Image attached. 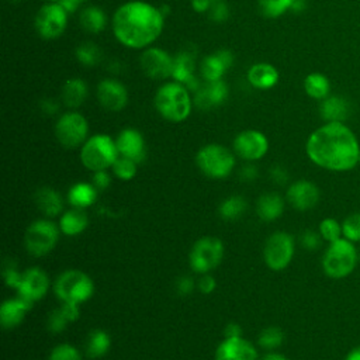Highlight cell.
Instances as JSON below:
<instances>
[{
  "label": "cell",
  "instance_id": "obj_1",
  "mask_svg": "<svg viewBox=\"0 0 360 360\" xmlns=\"http://www.w3.org/2000/svg\"><path fill=\"white\" fill-rule=\"evenodd\" d=\"M307 156L316 166L330 172H349L359 163L360 145L343 122H326L307 139Z\"/></svg>",
  "mask_w": 360,
  "mask_h": 360
},
{
  "label": "cell",
  "instance_id": "obj_2",
  "mask_svg": "<svg viewBox=\"0 0 360 360\" xmlns=\"http://www.w3.org/2000/svg\"><path fill=\"white\" fill-rule=\"evenodd\" d=\"M165 15L160 8L131 0L121 4L112 15V32L120 44L131 49H142L153 44L162 34Z\"/></svg>",
  "mask_w": 360,
  "mask_h": 360
},
{
  "label": "cell",
  "instance_id": "obj_3",
  "mask_svg": "<svg viewBox=\"0 0 360 360\" xmlns=\"http://www.w3.org/2000/svg\"><path fill=\"white\" fill-rule=\"evenodd\" d=\"M190 90L173 80L162 84L153 98L156 111L170 122H181L191 112Z\"/></svg>",
  "mask_w": 360,
  "mask_h": 360
},
{
  "label": "cell",
  "instance_id": "obj_4",
  "mask_svg": "<svg viewBox=\"0 0 360 360\" xmlns=\"http://www.w3.org/2000/svg\"><path fill=\"white\" fill-rule=\"evenodd\" d=\"M359 263V250L356 243L346 238H339L328 243L322 256V270L333 280H340L353 273Z\"/></svg>",
  "mask_w": 360,
  "mask_h": 360
},
{
  "label": "cell",
  "instance_id": "obj_5",
  "mask_svg": "<svg viewBox=\"0 0 360 360\" xmlns=\"http://www.w3.org/2000/svg\"><path fill=\"white\" fill-rule=\"evenodd\" d=\"M120 156L115 141L107 134H96L82 145L80 160L91 172L107 170Z\"/></svg>",
  "mask_w": 360,
  "mask_h": 360
},
{
  "label": "cell",
  "instance_id": "obj_6",
  "mask_svg": "<svg viewBox=\"0 0 360 360\" xmlns=\"http://www.w3.org/2000/svg\"><path fill=\"white\" fill-rule=\"evenodd\" d=\"M53 291L63 304L80 305L94 292L93 280L80 270H66L55 280Z\"/></svg>",
  "mask_w": 360,
  "mask_h": 360
},
{
  "label": "cell",
  "instance_id": "obj_7",
  "mask_svg": "<svg viewBox=\"0 0 360 360\" xmlns=\"http://www.w3.org/2000/svg\"><path fill=\"white\" fill-rule=\"evenodd\" d=\"M198 169L210 179H225L235 167V155L218 143L202 146L195 156Z\"/></svg>",
  "mask_w": 360,
  "mask_h": 360
},
{
  "label": "cell",
  "instance_id": "obj_8",
  "mask_svg": "<svg viewBox=\"0 0 360 360\" xmlns=\"http://www.w3.org/2000/svg\"><path fill=\"white\" fill-rule=\"evenodd\" d=\"M59 232V225L51 219L34 221L25 231L24 246L31 256L42 257L56 246Z\"/></svg>",
  "mask_w": 360,
  "mask_h": 360
},
{
  "label": "cell",
  "instance_id": "obj_9",
  "mask_svg": "<svg viewBox=\"0 0 360 360\" xmlns=\"http://www.w3.org/2000/svg\"><path fill=\"white\" fill-rule=\"evenodd\" d=\"M224 257V243L214 236L200 238L191 248L188 263L194 273L207 274L217 269Z\"/></svg>",
  "mask_w": 360,
  "mask_h": 360
},
{
  "label": "cell",
  "instance_id": "obj_10",
  "mask_svg": "<svg viewBox=\"0 0 360 360\" xmlns=\"http://www.w3.org/2000/svg\"><path fill=\"white\" fill-rule=\"evenodd\" d=\"M87 120L77 111H68L62 114L55 124V136L58 142L68 149L82 146L87 141Z\"/></svg>",
  "mask_w": 360,
  "mask_h": 360
},
{
  "label": "cell",
  "instance_id": "obj_11",
  "mask_svg": "<svg viewBox=\"0 0 360 360\" xmlns=\"http://www.w3.org/2000/svg\"><path fill=\"white\" fill-rule=\"evenodd\" d=\"M295 252V242L294 238L283 231L274 232L270 235L264 243L263 257L264 263L269 269L274 271L284 270L288 267L294 257Z\"/></svg>",
  "mask_w": 360,
  "mask_h": 360
},
{
  "label": "cell",
  "instance_id": "obj_12",
  "mask_svg": "<svg viewBox=\"0 0 360 360\" xmlns=\"http://www.w3.org/2000/svg\"><path fill=\"white\" fill-rule=\"evenodd\" d=\"M68 11L56 1H48L37 11L34 25L44 39H55L63 34L68 25Z\"/></svg>",
  "mask_w": 360,
  "mask_h": 360
},
{
  "label": "cell",
  "instance_id": "obj_13",
  "mask_svg": "<svg viewBox=\"0 0 360 360\" xmlns=\"http://www.w3.org/2000/svg\"><path fill=\"white\" fill-rule=\"evenodd\" d=\"M269 150V141L264 134L256 129H245L233 139V152L243 160L255 162Z\"/></svg>",
  "mask_w": 360,
  "mask_h": 360
},
{
  "label": "cell",
  "instance_id": "obj_14",
  "mask_svg": "<svg viewBox=\"0 0 360 360\" xmlns=\"http://www.w3.org/2000/svg\"><path fill=\"white\" fill-rule=\"evenodd\" d=\"M143 73L153 80H163L172 76L173 58L160 48H146L139 58Z\"/></svg>",
  "mask_w": 360,
  "mask_h": 360
},
{
  "label": "cell",
  "instance_id": "obj_15",
  "mask_svg": "<svg viewBox=\"0 0 360 360\" xmlns=\"http://www.w3.org/2000/svg\"><path fill=\"white\" fill-rule=\"evenodd\" d=\"M96 94L100 105L112 112L121 111L128 103L127 87L115 79L107 77L98 82Z\"/></svg>",
  "mask_w": 360,
  "mask_h": 360
},
{
  "label": "cell",
  "instance_id": "obj_16",
  "mask_svg": "<svg viewBox=\"0 0 360 360\" xmlns=\"http://www.w3.org/2000/svg\"><path fill=\"white\" fill-rule=\"evenodd\" d=\"M285 198L297 211H309L319 202L321 191L314 181L297 180L287 188Z\"/></svg>",
  "mask_w": 360,
  "mask_h": 360
},
{
  "label": "cell",
  "instance_id": "obj_17",
  "mask_svg": "<svg viewBox=\"0 0 360 360\" xmlns=\"http://www.w3.org/2000/svg\"><path fill=\"white\" fill-rule=\"evenodd\" d=\"M48 288H49L48 274L38 267H31L22 273L21 281L15 290L18 291V297L32 304L39 301L46 294Z\"/></svg>",
  "mask_w": 360,
  "mask_h": 360
},
{
  "label": "cell",
  "instance_id": "obj_18",
  "mask_svg": "<svg viewBox=\"0 0 360 360\" xmlns=\"http://www.w3.org/2000/svg\"><path fill=\"white\" fill-rule=\"evenodd\" d=\"M215 360H257V350L242 336L225 338L215 350Z\"/></svg>",
  "mask_w": 360,
  "mask_h": 360
},
{
  "label": "cell",
  "instance_id": "obj_19",
  "mask_svg": "<svg viewBox=\"0 0 360 360\" xmlns=\"http://www.w3.org/2000/svg\"><path fill=\"white\" fill-rule=\"evenodd\" d=\"M117 149L120 156L132 159L136 163H141L146 158V149H145V141L142 134L135 128H125L122 129L117 139Z\"/></svg>",
  "mask_w": 360,
  "mask_h": 360
},
{
  "label": "cell",
  "instance_id": "obj_20",
  "mask_svg": "<svg viewBox=\"0 0 360 360\" xmlns=\"http://www.w3.org/2000/svg\"><path fill=\"white\" fill-rule=\"evenodd\" d=\"M232 63H233L232 52L228 49H219L215 53L204 56L200 65V72L205 82L221 80Z\"/></svg>",
  "mask_w": 360,
  "mask_h": 360
},
{
  "label": "cell",
  "instance_id": "obj_21",
  "mask_svg": "<svg viewBox=\"0 0 360 360\" xmlns=\"http://www.w3.org/2000/svg\"><path fill=\"white\" fill-rule=\"evenodd\" d=\"M176 82L184 84L188 90L197 91L200 89L198 82L194 76V58L190 52L183 51L173 58V69L172 76Z\"/></svg>",
  "mask_w": 360,
  "mask_h": 360
},
{
  "label": "cell",
  "instance_id": "obj_22",
  "mask_svg": "<svg viewBox=\"0 0 360 360\" xmlns=\"http://www.w3.org/2000/svg\"><path fill=\"white\" fill-rule=\"evenodd\" d=\"M228 97V86L226 83L221 80L215 82H207L204 87H200L195 91L194 103L198 108L208 110L211 107L221 105Z\"/></svg>",
  "mask_w": 360,
  "mask_h": 360
},
{
  "label": "cell",
  "instance_id": "obj_23",
  "mask_svg": "<svg viewBox=\"0 0 360 360\" xmlns=\"http://www.w3.org/2000/svg\"><path fill=\"white\" fill-rule=\"evenodd\" d=\"M31 305H32L31 302L25 301L21 297L6 300L0 308L1 326L4 329H11V328H15L17 325H20L24 321Z\"/></svg>",
  "mask_w": 360,
  "mask_h": 360
},
{
  "label": "cell",
  "instance_id": "obj_24",
  "mask_svg": "<svg viewBox=\"0 0 360 360\" xmlns=\"http://www.w3.org/2000/svg\"><path fill=\"white\" fill-rule=\"evenodd\" d=\"M37 208L48 218H55L63 210V200L58 191L51 187H39L34 194Z\"/></svg>",
  "mask_w": 360,
  "mask_h": 360
},
{
  "label": "cell",
  "instance_id": "obj_25",
  "mask_svg": "<svg viewBox=\"0 0 360 360\" xmlns=\"http://www.w3.org/2000/svg\"><path fill=\"white\" fill-rule=\"evenodd\" d=\"M248 82L259 90H267L278 82V72L270 63H255L248 70Z\"/></svg>",
  "mask_w": 360,
  "mask_h": 360
},
{
  "label": "cell",
  "instance_id": "obj_26",
  "mask_svg": "<svg viewBox=\"0 0 360 360\" xmlns=\"http://www.w3.org/2000/svg\"><path fill=\"white\" fill-rule=\"evenodd\" d=\"M284 211V198L278 193H264L259 197L256 212L264 222L276 221Z\"/></svg>",
  "mask_w": 360,
  "mask_h": 360
},
{
  "label": "cell",
  "instance_id": "obj_27",
  "mask_svg": "<svg viewBox=\"0 0 360 360\" xmlns=\"http://www.w3.org/2000/svg\"><path fill=\"white\" fill-rule=\"evenodd\" d=\"M89 225V217L82 208H70L59 219V229L68 236H76L82 233Z\"/></svg>",
  "mask_w": 360,
  "mask_h": 360
},
{
  "label": "cell",
  "instance_id": "obj_28",
  "mask_svg": "<svg viewBox=\"0 0 360 360\" xmlns=\"http://www.w3.org/2000/svg\"><path fill=\"white\" fill-rule=\"evenodd\" d=\"M350 114V104L338 96L323 98L321 115L326 122H343Z\"/></svg>",
  "mask_w": 360,
  "mask_h": 360
},
{
  "label": "cell",
  "instance_id": "obj_29",
  "mask_svg": "<svg viewBox=\"0 0 360 360\" xmlns=\"http://www.w3.org/2000/svg\"><path fill=\"white\" fill-rule=\"evenodd\" d=\"M87 97V84L79 79L72 77L63 83L62 87V101L69 108H77L83 104Z\"/></svg>",
  "mask_w": 360,
  "mask_h": 360
},
{
  "label": "cell",
  "instance_id": "obj_30",
  "mask_svg": "<svg viewBox=\"0 0 360 360\" xmlns=\"http://www.w3.org/2000/svg\"><path fill=\"white\" fill-rule=\"evenodd\" d=\"M79 305L63 304L58 309H53L48 316V329L52 333H59L66 328L69 322H73L79 318Z\"/></svg>",
  "mask_w": 360,
  "mask_h": 360
},
{
  "label": "cell",
  "instance_id": "obj_31",
  "mask_svg": "<svg viewBox=\"0 0 360 360\" xmlns=\"http://www.w3.org/2000/svg\"><path fill=\"white\" fill-rule=\"evenodd\" d=\"M97 188L90 183H76L68 191V201L75 208H87L94 204Z\"/></svg>",
  "mask_w": 360,
  "mask_h": 360
},
{
  "label": "cell",
  "instance_id": "obj_32",
  "mask_svg": "<svg viewBox=\"0 0 360 360\" xmlns=\"http://www.w3.org/2000/svg\"><path fill=\"white\" fill-rule=\"evenodd\" d=\"M79 21L82 28L90 34H98L104 30L107 18L104 11L97 6H89L80 11Z\"/></svg>",
  "mask_w": 360,
  "mask_h": 360
},
{
  "label": "cell",
  "instance_id": "obj_33",
  "mask_svg": "<svg viewBox=\"0 0 360 360\" xmlns=\"http://www.w3.org/2000/svg\"><path fill=\"white\" fill-rule=\"evenodd\" d=\"M110 346H111V339L105 330H101V329L91 330L86 340V354L90 359H100L110 350Z\"/></svg>",
  "mask_w": 360,
  "mask_h": 360
},
{
  "label": "cell",
  "instance_id": "obj_34",
  "mask_svg": "<svg viewBox=\"0 0 360 360\" xmlns=\"http://www.w3.org/2000/svg\"><path fill=\"white\" fill-rule=\"evenodd\" d=\"M329 80L322 73H311L304 80V90L305 93L316 100L326 98L329 93Z\"/></svg>",
  "mask_w": 360,
  "mask_h": 360
},
{
  "label": "cell",
  "instance_id": "obj_35",
  "mask_svg": "<svg viewBox=\"0 0 360 360\" xmlns=\"http://www.w3.org/2000/svg\"><path fill=\"white\" fill-rule=\"evenodd\" d=\"M246 210V201L240 195H231L219 205V215L226 221L238 219Z\"/></svg>",
  "mask_w": 360,
  "mask_h": 360
},
{
  "label": "cell",
  "instance_id": "obj_36",
  "mask_svg": "<svg viewBox=\"0 0 360 360\" xmlns=\"http://www.w3.org/2000/svg\"><path fill=\"white\" fill-rule=\"evenodd\" d=\"M77 60L84 66H96L101 59V51L91 42L79 45L75 51Z\"/></svg>",
  "mask_w": 360,
  "mask_h": 360
},
{
  "label": "cell",
  "instance_id": "obj_37",
  "mask_svg": "<svg viewBox=\"0 0 360 360\" xmlns=\"http://www.w3.org/2000/svg\"><path fill=\"white\" fill-rule=\"evenodd\" d=\"M284 340V332L277 326H269L263 329L257 338V343L260 347L266 350H273L278 347Z\"/></svg>",
  "mask_w": 360,
  "mask_h": 360
},
{
  "label": "cell",
  "instance_id": "obj_38",
  "mask_svg": "<svg viewBox=\"0 0 360 360\" xmlns=\"http://www.w3.org/2000/svg\"><path fill=\"white\" fill-rule=\"evenodd\" d=\"M292 0H259V8L267 18H277L291 8Z\"/></svg>",
  "mask_w": 360,
  "mask_h": 360
},
{
  "label": "cell",
  "instance_id": "obj_39",
  "mask_svg": "<svg viewBox=\"0 0 360 360\" xmlns=\"http://www.w3.org/2000/svg\"><path fill=\"white\" fill-rule=\"evenodd\" d=\"M318 232L321 233V236L325 242H328V243L335 242L343 236L342 235V222H339L336 218H332V217L323 218L319 222Z\"/></svg>",
  "mask_w": 360,
  "mask_h": 360
},
{
  "label": "cell",
  "instance_id": "obj_40",
  "mask_svg": "<svg viewBox=\"0 0 360 360\" xmlns=\"http://www.w3.org/2000/svg\"><path fill=\"white\" fill-rule=\"evenodd\" d=\"M136 165L138 163L134 162L132 159H128V158H124V156H118L111 167H112V173H114V176L117 179L128 181V180L135 177V174H136Z\"/></svg>",
  "mask_w": 360,
  "mask_h": 360
},
{
  "label": "cell",
  "instance_id": "obj_41",
  "mask_svg": "<svg viewBox=\"0 0 360 360\" xmlns=\"http://www.w3.org/2000/svg\"><path fill=\"white\" fill-rule=\"evenodd\" d=\"M342 235L353 243L360 242V212H353L342 221Z\"/></svg>",
  "mask_w": 360,
  "mask_h": 360
},
{
  "label": "cell",
  "instance_id": "obj_42",
  "mask_svg": "<svg viewBox=\"0 0 360 360\" xmlns=\"http://www.w3.org/2000/svg\"><path fill=\"white\" fill-rule=\"evenodd\" d=\"M48 360H82V356L70 343H62L51 350Z\"/></svg>",
  "mask_w": 360,
  "mask_h": 360
},
{
  "label": "cell",
  "instance_id": "obj_43",
  "mask_svg": "<svg viewBox=\"0 0 360 360\" xmlns=\"http://www.w3.org/2000/svg\"><path fill=\"white\" fill-rule=\"evenodd\" d=\"M207 13H208V17L215 22H224L229 14L225 0H211L210 8Z\"/></svg>",
  "mask_w": 360,
  "mask_h": 360
},
{
  "label": "cell",
  "instance_id": "obj_44",
  "mask_svg": "<svg viewBox=\"0 0 360 360\" xmlns=\"http://www.w3.org/2000/svg\"><path fill=\"white\" fill-rule=\"evenodd\" d=\"M302 248L307 250H316L322 243V236L319 232H315L312 229H305L300 238Z\"/></svg>",
  "mask_w": 360,
  "mask_h": 360
},
{
  "label": "cell",
  "instance_id": "obj_45",
  "mask_svg": "<svg viewBox=\"0 0 360 360\" xmlns=\"http://www.w3.org/2000/svg\"><path fill=\"white\" fill-rule=\"evenodd\" d=\"M21 277H22V273H20L17 270L15 264L4 263V266H3V278H4V281L8 287L17 288L20 281H21Z\"/></svg>",
  "mask_w": 360,
  "mask_h": 360
},
{
  "label": "cell",
  "instance_id": "obj_46",
  "mask_svg": "<svg viewBox=\"0 0 360 360\" xmlns=\"http://www.w3.org/2000/svg\"><path fill=\"white\" fill-rule=\"evenodd\" d=\"M217 287V281L212 276H210L208 273L207 274H202L198 281H197V288L200 292L202 294H211Z\"/></svg>",
  "mask_w": 360,
  "mask_h": 360
},
{
  "label": "cell",
  "instance_id": "obj_47",
  "mask_svg": "<svg viewBox=\"0 0 360 360\" xmlns=\"http://www.w3.org/2000/svg\"><path fill=\"white\" fill-rule=\"evenodd\" d=\"M194 287H197V285H195L194 280L188 276H181L176 281V290H177V294H180V295H188L194 290Z\"/></svg>",
  "mask_w": 360,
  "mask_h": 360
},
{
  "label": "cell",
  "instance_id": "obj_48",
  "mask_svg": "<svg viewBox=\"0 0 360 360\" xmlns=\"http://www.w3.org/2000/svg\"><path fill=\"white\" fill-rule=\"evenodd\" d=\"M110 183H111V177H110V174L105 170L94 172V174H93V186L97 190H105L110 186Z\"/></svg>",
  "mask_w": 360,
  "mask_h": 360
},
{
  "label": "cell",
  "instance_id": "obj_49",
  "mask_svg": "<svg viewBox=\"0 0 360 360\" xmlns=\"http://www.w3.org/2000/svg\"><path fill=\"white\" fill-rule=\"evenodd\" d=\"M270 177L274 183L277 184H285L288 181V173L285 172V169H283L281 166H274L271 170H270Z\"/></svg>",
  "mask_w": 360,
  "mask_h": 360
},
{
  "label": "cell",
  "instance_id": "obj_50",
  "mask_svg": "<svg viewBox=\"0 0 360 360\" xmlns=\"http://www.w3.org/2000/svg\"><path fill=\"white\" fill-rule=\"evenodd\" d=\"M257 177V170L253 165H246L240 170V179L245 181H252Z\"/></svg>",
  "mask_w": 360,
  "mask_h": 360
},
{
  "label": "cell",
  "instance_id": "obj_51",
  "mask_svg": "<svg viewBox=\"0 0 360 360\" xmlns=\"http://www.w3.org/2000/svg\"><path fill=\"white\" fill-rule=\"evenodd\" d=\"M224 335H225V338H240L242 336V329H240V326L238 323L231 322V323H228L225 326Z\"/></svg>",
  "mask_w": 360,
  "mask_h": 360
},
{
  "label": "cell",
  "instance_id": "obj_52",
  "mask_svg": "<svg viewBox=\"0 0 360 360\" xmlns=\"http://www.w3.org/2000/svg\"><path fill=\"white\" fill-rule=\"evenodd\" d=\"M83 1L84 0H59L58 3L70 14V13H75Z\"/></svg>",
  "mask_w": 360,
  "mask_h": 360
},
{
  "label": "cell",
  "instance_id": "obj_53",
  "mask_svg": "<svg viewBox=\"0 0 360 360\" xmlns=\"http://www.w3.org/2000/svg\"><path fill=\"white\" fill-rule=\"evenodd\" d=\"M211 0H191V7L197 13H207L210 8Z\"/></svg>",
  "mask_w": 360,
  "mask_h": 360
},
{
  "label": "cell",
  "instance_id": "obj_54",
  "mask_svg": "<svg viewBox=\"0 0 360 360\" xmlns=\"http://www.w3.org/2000/svg\"><path fill=\"white\" fill-rule=\"evenodd\" d=\"M345 360H360V345L350 349L345 356Z\"/></svg>",
  "mask_w": 360,
  "mask_h": 360
},
{
  "label": "cell",
  "instance_id": "obj_55",
  "mask_svg": "<svg viewBox=\"0 0 360 360\" xmlns=\"http://www.w3.org/2000/svg\"><path fill=\"white\" fill-rule=\"evenodd\" d=\"M260 360H288L284 354L277 353V352H269L266 353Z\"/></svg>",
  "mask_w": 360,
  "mask_h": 360
},
{
  "label": "cell",
  "instance_id": "obj_56",
  "mask_svg": "<svg viewBox=\"0 0 360 360\" xmlns=\"http://www.w3.org/2000/svg\"><path fill=\"white\" fill-rule=\"evenodd\" d=\"M304 8H305V0H292L290 10L295 11V13H300V11H302Z\"/></svg>",
  "mask_w": 360,
  "mask_h": 360
},
{
  "label": "cell",
  "instance_id": "obj_57",
  "mask_svg": "<svg viewBox=\"0 0 360 360\" xmlns=\"http://www.w3.org/2000/svg\"><path fill=\"white\" fill-rule=\"evenodd\" d=\"M44 108H45V111H46L48 114H53V112L58 110V105H56L55 103H52L51 100H45Z\"/></svg>",
  "mask_w": 360,
  "mask_h": 360
},
{
  "label": "cell",
  "instance_id": "obj_58",
  "mask_svg": "<svg viewBox=\"0 0 360 360\" xmlns=\"http://www.w3.org/2000/svg\"><path fill=\"white\" fill-rule=\"evenodd\" d=\"M46 1H52V3H56V1H59V0H46Z\"/></svg>",
  "mask_w": 360,
  "mask_h": 360
},
{
  "label": "cell",
  "instance_id": "obj_59",
  "mask_svg": "<svg viewBox=\"0 0 360 360\" xmlns=\"http://www.w3.org/2000/svg\"><path fill=\"white\" fill-rule=\"evenodd\" d=\"M359 263H360V250H359Z\"/></svg>",
  "mask_w": 360,
  "mask_h": 360
},
{
  "label": "cell",
  "instance_id": "obj_60",
  "mask_svg": "<svg viewBox=\"0 0 360 360\" xmlns=\"http://www.w3.org/2000/svg\"><path fill=\"white\" fill-rule=\"evenodd\" d=\"M359 163H360V153H359Z\"/></svg>",
  "mask_w": 360,
  "mask_h": 360
}]
</instances>
